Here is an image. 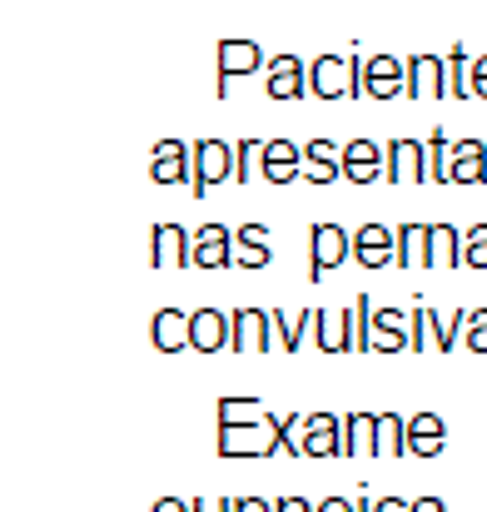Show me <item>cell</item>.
<instances>
[{
    "mask_svg": "<svg viewBox=\"0 0 487 512\" xmlns=\"http://www.w3.org/2000/svg\"><path fill=\"white\" fill-rule=\"evenodd\" d=\"M309 95H319V100H353V95H363V60H353V55H319L309 65Z\"/></svg>",
    "mask_w": 487,
    "mask_h": 512,
    "instance_id": "obj_1",
    "label": "cell"
},
{
    "mask_svg": "<svg viewBox=\"0 0 487 512\" xmlns=\"http://www.w3.org/2000/svg\"><path fill=\"white\" fill-rule=\"evenodd\" d=\"M309 279H324V274H333L343 259H353V234L343 229V224H333V219H324V224H314L309 229Z\"/></svg>",
    "mask_w": 487,
    "mask_h": 512,
    "instance_id": "obj_2",
    "label": "cell"
},
{
    "mask_svg": "<svg viewBox=\"0 0 487 512\" xmlns=\"http://www.w3.org/2000/svg\"><path fill=\"white\" fill-rule=\"evenodd\" d=\"M219 179H234V145L229 140H194V199H204Z\"/></svg>",
    "mask_w": 487,
    "mask_h": 512,
    "instance_id": "obj_3",
    "label": "cell"
},
{
    "mask_svg": "<svg viewBox=\"0 0 487 512\" xmlns=\"http://www.w3.org/2000/svg\"><path fill=\"white\" fill-rule=\"evenodd\" d=\"M353 259L363 269H383V264H398V229H388L383 219H368L353 229Z\"/></svg>",
    "mask_w": 487,
    "mask_h": 512,
    "instance_id": "obj_4",
    "label": "cell"
},
{
    "mask_svg": "<svg viewBox=\"0 0 487 512\" xmlns=\"http://www.w3.org/2000/svg\"><path fill=\"white\" fill-rule=\"evenodd\" d=\"M259 65H264V50L254 40H219V50H214V85H219V95L229 90V80L259 75Z\"/></svg>",
    "mask_w": 487,
    "mask_h": 512,
    "instance_id": "obj_5",
    "label": "cell"
},
{
    "mask_svg": "<svg viewBox=\"0 0 487 512\" xmlns=\"http://www.w3.org/2000/svg\"><path fill=\"white\" fill-rule=\"evenodd\" d=\"M363 95H368V100H393V95H408V60H393V55H368V60H363Z\"/></svg>",
    "mask_w": 487,
    "mask_h": 512,
    "instance_id": "obj_6",
    "label": "cell"
},
{
    "mask_svg": "<svg viewBox=\"0 0 487 512\" xmlns=\"http://www.w3.org/2000/svg\"><path fill=\"white\" fill-rule=\"evenodd\" d=\"M219 453H224V458H269V453H279V423L219 428Z\"/></svg>",
    "mask_w": 487,
    "mask_h": 512,
    "instance_id": "obj_7",
    "label": "cell"
},
{
    "mask_svg": "<svg viewBox=\"0 0 487 512\" xmlns=\"http://www.w3.org/2000/svg\"><path fill=\"white\" fill-rule=\"evenodd\" d=\"M234 343V319L219 309H194L189 314V348L194 353H219Z\"/></svg>",
    "mask_w": 487,
    "mask_h": 512,
    "instance_id": "obj_8",
    "label": "cell"
},
{
    "mask_svg": "<svg viewBox=\"0 0 487 512\" xmlns=\"http://www.w3.org/2000/svg\"><path fill=\"white\" fill-rule=\"evenodd\" d=\"M264 90H269V100H299V95H309V65L299 55H274Z\"/></svg>",
    "mask_w": 487,
    "mask_h": 512,
    "instance_id": "obj_9",
    "label": "cell"
},
{
    "mask_svg": "<svg viewBox=\"0 0 487 512\" xmlns=\"http://www.w3.org/2000/svg\"><path fill=\"white\" fill-rule=\"evenodd\" d=\"M234 264V229L199 224L194 229V269H229Z\"/></svg>",
    "mask_w": 487,
    "mask_h": 512,
    "instance_id": "obj_10",
    "label": "cell"
},
{
    "mask_svg": "<svg viewBox=\"0 0 487 512\" xmlns=\"http://www.w3.org/2000/svg\"><path fill=\"white\" fill-rule=\"evenodd\" d=\"M378 174H388V150H378V140H348L343 145V179L373 184Z\"/></svg>",
    "mask_w": 487,
    "mask_h": 512,
    "instance_id": "obj_11",
    "label": "cell"
},
{
    "mask_svg": "<svg viewBox=\"0 0 487 512\" xmlns=\"http://www.w3.org/2000/svg\"><path fill=\"white\" fill-rule=\"evenodd\" d=\"M150 254H155V269H184L194 264V234H184L179 224H155Z\"/></svg>",
    "mask_w": 487,
    "mask_h": 512,
    "instance_id": "obj_12",
    "label": "cell"
},
{
    "mask_svg": "<svg viewBox=\"0 0 487 512\" xmlns=\"http://www.w3.org/2000/svg\"><path fill=\"white\" fill-rule=\"evenodd\" d=\"M383 413H348L343 418V458H378Z\"/></svg>",
    "mask_w": 487,
    "mask_h": 512,
    "instance_id": "obj_13",
    "label": "cell"
},
{
    "mask_svg": "<svg viewBox=\"0 0 487 512\" xmlns=\"http://www.w3.org/2000/svg\"><path fill=\"white\" fill-rule=\"evenodd\" d=\"M388 179L393 184L428 179V140H393L388 145Z\"/></svg>",
    "mask_w": 487,
    "mask_h": 512,
    "instance_id": "obj_14",
    "label": "cell"
},
{
    "mask_svg": "<svg viewBox=\"0 0 487 512\" xmlns=\"http://www.w3.org/2000/svg\"><path fill=\"white\" fill-rule=\"evenodd\" d=\"M155 184H179V179H189L194 184V145H184V140H160L155 145Z\"/></svg>",
    "mask_w": 487,
    "mask_h": 512,
    "instance_id": "obj_15",
    "label": "cell"
},
{
    "mask_svg": "<svg viewBox=\"0 0 487 512\" xmlns=\"http://www.w3.org/2000/svg\"><path fill=\"white\" fill-rule=\"evenodd\" d=\"M413 334V319H403L398 309H373V329H368V353H403Z\"/></svg>",
    "mask_w": 487,
    "mask_h": 512,
    "instance_id": "obj_16",
    "label": "cell"
},
{
    "mask_svg": "<svg viewBox=\"0 0 487 512\" xmlns=\"http://www.w3.org/2000/svg\"><path fill=\"white\" fill-rule=\"evenodd\" d=\"M483 179H487V145L483 140H453L448 184H483Z\"/></svg>",
    "mask_w": 487,
    "mask_h": 512,
    "instance_id": "obj_17",
    "label": "cell"
},
{
    "mask_svg": "<svg viewBox=\"0 0 487 512\" xmlns=\"http://www.w3.org/2000/svg\"><path fill=\"white\" fill-rule=\"evenodd\" d=\"M274 254H269V224L264 219H249L234 229V264L239 269H264Z\"/></svg>",
    "mask_w": 487,
    "mask_h": 512,
    "instance_id": "obj_18",
    "label": "cell"
},
{
    "mask_svg": "<svg viewBox=\"0 0 487 512\" xmlns=\"http://www.w3.org/2000/svg\"><path fill=\"white\" fill-rule=\"evenodd\" d=\"M229 319H234V343H229V348H239V353H264V348H274V324H269V314L239 309V314H229Z\"/></svg>",
    "mask_w": 487,
    "mask_h": 512,
    "instance_id": "obj_19",
    "label": "cell"
},
{
    "mask_svg": "<svg viewBox=\"0 0 487 512\" xmlns=\"http://www.w3.org/2000/svg\"><path fill=\"white\" fill-rule=\"evenodd\" d=\"M328 453H343V418L309 413V423H304V458H328Z\"/></svg>",
    "mask_w": 487,
    "mask_h": 512,
    "instance_id": "obj_20",
    "label": "cell"
},
{
    "mask_svg": "<svg viewBox=\"0 0 487 512\" xmlns=\"http://www.w3.org/2000/svg\"><path fill=\"white\" fill-rule=\"evenodd\" d=\"M443 443H448V428H443L438 413H413L408 418V453L413 458H438Z\"/></svg>",
    "mask_w": 487,
    "mask_h": 512,
    "instance_id": "obj_21",
    "label": "cell"
},
{
    "mask_svg": "<svg viewBox=\"0 0 487 512\" xmlns=\"http://www.w3.org/2000/svg\"><path fill=\"white\" fill-rule=\"evenodd\" d=\"M299 170H304V150L294 145V140H269L264 145V179L269 184H289V179H299Z\"/></svg>",
    "mask_w": 487,
    "mask_h": 512,
    "instance_id": "obj_22",
    "label": "cell"
},
{
    "mask_svg": "<svg viewBox=\"0 0 487 512\" xmlns=\"http://www.w3.org/2000/svg\"><path fill=\"white\" fill-rule=\"evenodd\" d=\"M408 95L413 100H438L443 95V55H413L408 60Z\"/></svg>",
    "mask_w": 487,
    "mask_h": 512,
    "instance_id": "obj_23",
    "label": "cell"
},
{
    "mask_svg": "<svg viewBox=\"0 0 487 512\" xmlns=\"http://www.w3.org/2000/svg\"><path fill=\"white\" fill-rule=\"evenodd\" d=\"M304 174H309V184H333L343 174V150L333 140H309L304 145Z\"/></svg>",
    "mask_w": 487,
    "mask_h": 512,
    "instance_id": "obj_24",
    "label": "cell"
},
{
    "mask_svg": "<svg viewBox=\"0 0 487 512\" xmlns=\"http://www.w3.org/2000/svg\"><path fill=\"white\" fill-rule=\"evenodd\" d=\"M314 343L324 353H348L353 348V319L333 314V309H314Z\"/></svg>",
    "mask_w": 487,
    "mask_h": 512,
    "instance_id": "obj_25",
    "label": "cell"
},
{
    "mask_svg": "<svg viewBox=\"0 0 487 512\" xmlns=\"http://www.w3.org/2000/svg\"><path fill=\"white\" fill-rule=\"evenodd\" d=\"M214 418H219V428H259V423H274V413H269L259 398H219Z\"/></svg>",
    "mask_w": 487,
    "mask_h": 512,
    "instance_id": "obj_26",
    "label": "cell"
},
{
    "mask_svg": "<svg viewBox=\"0 0 487 512\" xmlns=\"http://www.w3.org/2000/svg\"><path fill=\"white\" fill-rule=\"evenodd\" d=\"M443 95H453V100L473 95V55H468L463 45H453V50L443 55Z\"/></svg>",
    "mask_w": 487,
    "mask_h": 512,
    "instance_id": "obj_27",
    "label": "cell"
},
{
    "mask_svg": "<svg viewBox=\"0 0 487 512\" xmlns=\"http://www.w3.org/2000/svg\"><path fill=\"white\" fill-rule=\"evenodd\" d=\"M150 334H155V348H160V353H179V348H189V314H179V309H160V314H155V324H150Z\"/></svg>",
    "mask_w": 487,
    "mask_h": 512,
    "instance_id": "obj_28",
    "label": "cell"
},
{
    "mask_svg": "<svg viewBox=\"0 0 487 512\" xmlns=\"http://www.w3.org/2000/svg\"><path fill=\"white\" fill-rule=\"evenodd\" d=\"M269 324H274V343H279V348L299 353L304 334L314 329V314H289V309H269Z\"/></svg>",
    "mask_w": 487,
    "mask_h": 512,
    "instance_id": "obj_29",
    "label": "cell"
},
{
    "mask_svg": "<svg viewBox=\"0 0 487 512\" xmlns=\"http://www.w3.org/2000/svg\"><path fill=\"white\" fill-rule=\"evenodd\" d=\"M428 239H433V224H398V264H428Z\"/></svg>",
    "mask_w": 487,
    "mask_h": 512,
    "instance_id": "obj_30",
    "label": "cell"
},
{
    "mask_svg": "<svg viewBox=\"0 0 487 512\" xmlns=\"http://www.w3.org/2000/svg\"><path fill=\"white\" fill-rule=\"evenodd\" d=\"M458 254H463L458 229H453V224H433V239H428V264H433V269H453V264H458Z\"/></svg>",
    "mask_w": 487,
    "mask_h": 512,
    "instance_id": "obj_31",
    "label": "cell"
},
{
    "mask_svg": "<svg viewBox=\"0 0 487 512\" xmlns=\"http://www.w3.org/2000/svg\"><path fill=\"white\" fill-rule=\"evenodd\" d=\"M408 319H413V334H408V348H413V353H423V348H443V319H438L433 309H413Z\"/></svg>",
    "mask_w": 487,
    "mask_h": 512,
    "instance_id": "obj_32",
    "label": "cell"
},
{
    "mask_svg": "<svg viewBox=\"0 0 487 512\" xmlns=\"http://www.w3.org/2000/svg\"><path fill=\"white\" fill-rule=\"evenodd\" d=\"M264 145H269V140H239V145H234V179H239V184H249L254 170H264Z\"/></svg>",
    "mask_w": 487,
    "mask_h": 512,
    "instance_id": "obj_33",
    "label": "cell"
},
{
    "mask_svg": "<svg viewBox=\"0 0 487 512\" xmlns=\"http://www.w3.org/2000/svg\"><path fill=\"white\" fill-rule=\"evenodd\" d=\"M378 453H388V458H403V453H408V418H403V413H383Z\"/></svg>",
    "mask_w": 487,
    "mask_h": 512,
    "instance_id": "obj_34",
    "label": "cell"
},
{
    "mask_svg": "<svg viewBox=\"0 0 487 512\" xmlns=\"http://www.w3.org/2000/svg\"><path fill=\"white\" fill-rule=\"evenodd\" d=\"M448 155H453L448 130H433V135H428V179H433V184H448Z\"/></svg>",
    "mask_w": 487,
    "mask_h": 512,
    "instance_id": "obj_35",
    "label": "cell"
},
{
    "mask_svg": "<svg viewBox=\"0 0 487 512\" xmlns=\"http://www.w3.org/2000/svg\"><path fill=\"white\" fill-rule=\"evenodd\" d=\"M348 319H353V348H358V353H368V329H373V299H368V294H358V299H353V309H348Z\"/></svg>",
    "mask_w": 487,
    "mask_h": 512,
    "instance_id": "obj_36",
    "label": "cell"
},
{
    "mask_svg": "<svg viewBox=\"0 0 487 512\" xmlns=\"http://www.w3.org/2000/svg\"><path fill=\"white\" fill-rule=\"evenodd\" d=\"M274 423H279V448H284L289 458H299V453H304V423H309V418L284 413V418H274Z\"/></svg>",
    "mask_w": 487,
    "mask_h": 512,
    "instance_id": "obj_37",
    "label": "cell"
},
{
    "mask_svg": "<svg viewBox=\"0 0 487 512\" xmlns=\"http://www.w3.org/2000/svg\"><path fill=\"white\" fill-rule=\"evenodd\" d=\"M463 264L468 269H487V224H473L463 239Z\"/></svg>",
    "mask_w": 487,
    "mask_h": 512,
    "instance_id": "obj_38",
    "label": "cell"
},
{
    "mask_svg": "<svg viewBox=\"0 0 487 512\" xmlns=\"http://www.w3.org/2000/svg\"><path fill=\"white\" fill-rule=\"evenodd\" d=\"M468 324H473V309H458L453 319H443V348H458V339H468Z\"/></svg>",
    "mask_w": 487,
    "mask_h": 512,
    "instance_id": "obj_39",
    "label": "cell"
},
{
    "mask_svg": "<svg viewBox=\"0 0 487 512\" xmlns=\"http://www.w3.org/2000/svg\"><path fill=\"white\" fill-rule=\"evenodd\" d=\"M468 348L473 353H487V309H473V324H468Z\"/></svg>",
    "mask_w": 487,
    "mask_h": 512,
    "instance_id": "obj_40",
    "label": "cell"
},
{
    "mask_svg": "<svg viewBox=\"0 0 487 512\" xmlns=\"http://www.w3.org/2000/svg\"><path fill=\"white\" fill-rule=\"evenodd\" d=\"M473 95H478V100H487V55H478V60H473Z\"/></svg>",
    "mask_w": 487,
    "mask_h": 512,
    "instance_id": "obj_41",
    "label": "cell"
},
{
    "mask_svg": "<svg viewBox=\"0 0 487 512\" xmlns=\"http://www.w3.org/2000/svg\"><path fill=\"white\" fill-rule=\"evenodd\" d=\"M194 512H234V498H194Z\"/></svg>",
    "mask_w": 487,
    "mask_h": 512,
    "instance_id": "obj_42",
    "label": "cell"
},
{
    "mask_svg": "<svg viewBox=\"0 0 487 512\" xmlns=\"http://www.w3.org/2000/svg\"><path fill=\"white\" fill-rule=\"evenodd\" d=\"M373 512H413V498H378Z\"/></svg>",
    "mask_w": 487,
    "mask_h": 512,
    "instance_id": "obj_43",
    "label": "cell"
},
{
    "mask_svg": "<svg viewBox=\"0 0 487 512\" xmlns=\"http://www.w3.org/2000/svg\"><path fill=\"white\" fill-rule=\"evenodd\" d=\"M234 512H274L269 498H234Z\"/></svg>",
    "mask_w": 487,
    "mask_h": 512,
    "instance_id": "obj_44",
    "label": "cell"
},
{
    "mask_svg": "<svg viewBox=\"0 0 487 512\" xmlns=\"http://www.w3.org/2000/svg\"><path fill=\"white\" fill-rule=\"evenodd\" d=\"M274 512H314V503H309V498H279Z\"/></svg>",
    "mask_w": 487,
    "mask_h": 512,
    "instance_id": "obj_45",
    "label": "cell"
},
{
    "mask_svg": "<svg viewBox=\"0 0 487 512\" xmlns=\"http://www.w3.org/2000/svg\"><path fill=\"white\" fill-rule=\"evenodd\" d=\"M314 512H358V508H353V498H324Z\"/></svg>",
    "mask_w": 487,
    "mask_h": 512,
    "instance_id": "obj_46",
    "label": "cell"
},
{
    "mask_svg": "<svg viewBox=\"0 0 487 512\" xmlns=\"http://www.w3.org/2000/svg\"><path fill=\"white\" fill-rule=\"evenodd\" d=\"M155 512H194V503H184V498H160Z\"/></svg>",
    "mask_w": 487,
    "mask_h": 512,
    "instance_id": "obj_47",
    "label": "cell"
},
{
    "mask_svg": "<svg viewBox=\"0 0 487 512\" xmlns=\"http://www.w3.org/2000/svg\"><path fill=\"white\" fill-rule=\"evenodd\" d=\"M413 512H448L443 498H413Z\"/></svg>",
    "mask_w": 487,
    "mask_h": 512,
    "instance_id": "obj_48",
    "label": "cell"
},
{
    "mask_svg": "<svg viewBox=\"0 0 487 512\" xmlns=\"http://www.w3.org/2000/svg\"><path fill=\"white\" fill-rule=\"evenodd\" d=\"M353 508H358V512H373V498H368V493H358V498H353Z\"/></svg>",
    "mask_w": 487,
    "mask_h": 512,
    "instance_id": "obj_49",
    "label": "cell"
}]
</instances>
